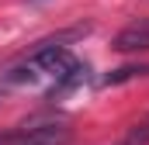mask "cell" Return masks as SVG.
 <instances>
[{
    "mask_svg": "<svg viewBox=\"0 0 149 145\" xmlns=\"http://www.w3.org/2000/svg\"><path fill=\"white\" fill-rule=\"evenodd\" d=\"M0 145H10V138H7V135H0Z\"/></svg>",
    "mask_w": 149,
    "mask_h": 145,
    "instance_id": "cell-7",
    "label": "cell"
},
{
    "mask_svg": "<svg viewBox=\"0 0 149 145\" xmlns=\"http://www.w3.org/2000/svg\"><path fill=\"white\" fill-rule=\"evenodd\" d=\"M125 145H149V121H142V124L128 135V142H125Z\"/></svg>",
    "mask_w": 149,
    "mask_h": 145,
    "instance_id": "cell-6",
    "label": "cell"
},
{
    "mask_svg": "<svg viewBox=\"0 0 149 145\" xmlns=\"http://www.w3.org/2000/svg\"><path fill=\"white\" fill-rule=\"evenodd\" d=\"M114 48L118 52H149V17L132 21L128 28H121L114 35Z\"/></svg>",
    "mask_w": 149,
    "mask_h": 145,
    "instance_id": "cell-3",
    "label": "cell"
},
{
    "mask_svg": "<svg viewBox=\"0 0 149 145\" xmlns=\"http://www.w3.org/2000/svg\"><path fill=\"white\" fill-rule=\"evenodd\" d=\"M142 72H149V66H125V69H114L104 83L108 86H114V83H125V79H132V76H142Z\"/></svg>",
    "mask_w": 149,
    "mask_h": 145,
    "instance_id": "cell-5",
    "label": "cell"
},
{
    "mask_svg": "<svg viewBox=\"0 0 149 145\" xmlns=\"http://www.w3.org/2000/svg\"><path fill=\"white\" fill-rule=\"evenodd\" d=\"M0 100H3V93H0Z\"/></svg>",
    "mask_w": 149,
    "mask_h": 145,
    "instance_id": "cell-8",
    "label": "cell"
},
{
    "mask_svg": "<svg viewBox=\"0 0 149 145\" xmlns=\"http://www.w3.org/2000/svg\"><path fill=\"white\" fill-rule=\"evenodd\" d=\"M70 62H73V55H70L63 45H42L35 55L28 59V66L38 72V79H42V76H59Z\"/></svg>",
    "mask_w": 149,
    "mask_h": 145,
    "instance_id": "cell-2",
    "label": "cell"
},
{
    "mask_svg": "<svg viewBox=\"0 0 149 145\" xmlns=\"http://www.w3.org/2000/svg\"><path fill=\"white\" fill-rule=\"evenodd\" d=\"M73 138V131H70V124H63V121H45V124H35V128H28V131H21L14 145H70Z\"/></svg>",
    "mask_w": 149,
    "mask_h": 145,
    "instance_id": "cell-1",
    "label": "cell"
},
{
    "mask_svg": "<svg viewBox=\"0 0 149 145\" xmlns=\"http://www.w3.org/2000/svg\"><path fill=\"white\" fill-rule=\"evenodd\" d=\"M83 79H87V66L73 59V62H70L66 69L59 72V76H56V86H52V97H56V93H66V90H73V86H80Z\"/></svg>",
    "mask_w": 149,
    "mask_h": 145,
    "instance_id": "cell-4",
    "label": "cell"
}]
</instances>
